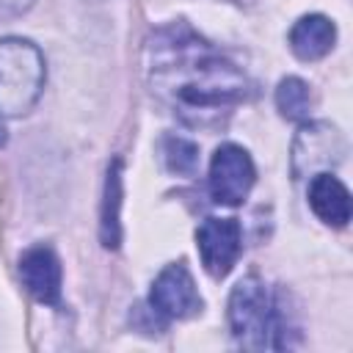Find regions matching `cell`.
Wrapping results in <instances>:
<instances>
[{
	"instance_id": "obj_1",
	"label": "cell",
	"mask_w": 353,
	"mask_h": 353,
	"mask_svg": "<svg viewBox=\"0 0 353 353\" xmlns=\"http://www.w3.org/2000/svg\"><path fill=\"white\" fill-rule=\"evenodd\" d=\"M152 94L188 127H221L248 97V77L188 22H168L146 41Z\"/></svg>"
},
{
	"instance_id": "obj_2",
	"label": "cell",
	"mask_w": 353,
	"mask_h": 353,
	"mask_svg": "<svg viewBox=\"0 0 353 353\" xmlns=\"http://www.w3.org/2000/svg\"><path fill=\"white\" fill-rule=\"evenodd\" d=\"M229 328L234 342L245 350H281L290 345L281 295L256 276L234 284L229 295Z\"/></svg>"
},
{
	"instance_id": "obj_3",
	"label": "cell",
	"mask_w": 353,
	"mask_h": 353,
	"mask_svg": "<svg viewBox=\"0 0 353 353\" xmlns=\"http://www.w3.org/2000/svg\"><path fill=\"white\" fill-rule=\"evenodd\" d=\"M44 55L19 36L0 39V116H25L44 91Z\"/></svg>"
},
{
	"instance_id": "obj_4",
	"label": "cell",
	"mask_w": 353,
	"mask_h": 353,
	"mask_svg": "<svg viewBox=\"0 0 353 353\" xmlns=\"http://www.w3.org/2000/svg\"><path fill=\"white\" fill-rule=\"evenodd\" d=\"M347 143L334 124L312 121L303 124L292 143V174L298 179L336 168L345 160Z\"/></svg>"
},
{
	"instance_id": "obj_5",
	"label": "cell",
	"mask_w": 353,
	"mask_h": 353,
	"mask_svg": "<svg viewBox=\"0 0 353 353\" xmlns=\"http://www.w3.org/2000/svg\"><path fill=\"white\" fill-rule=\"evenodd\" d=\"M256 171L248 152L237 143H223L215 149L210 163V193L218 204L237 207L245 201L248 190L254 188Z\"/></svg>"
},
{
	"instance_id": "obj_6",
	"label": "cell",
	"mask_w": 353,
	"mask_h": 353,
	"mask_svg": "<svg viewBox=\"0 0 353 353\" xmlns=\"http://www.w3.org/2000/svg\"><path fill=\"white\" fill-rule=\"evenodd\" d=\"M149 306L163 320H188L201 312V295L196 290V281L185 262L165 265L149 292Z\"/></svg>"
},
{
	"instance_id": "obj_7",
	"label": "cell",
	"mask_w": 353,
	"mask_h": 353,
	"mask_svg": "<svg viewBox=\"0 0 353 353\" xmlns=\"http://www.w3.org/2000/svg\"><path fill=\"white\" fill-rule=\"evenodd\" d=\"M196 248L204 270L212 279H223L243 254V229L234 218H207L196 232Z\"/></svg>"
},
{
	"instance_id": "obj_8",
	"label": "cell",
	"mask_w": 353,
	"mask_h": 353,
	"mask_svg": "<svg viewBox=\"0 0 353 353\" xmlns=\"http://www.w3.org/2000/svg\"><path fill=\"white\" fill-rule=\"evenodd\" d=\"M19 279L39 303H61V262L50 245H33L19 256Z\"/></svg>"
},
{
	"instance_id": "obj_9",
	"label": "cell",
	"mask_w": 353,
	"mask_h": 353,
	"mask_svg": "<svg viewBox=\"0 0 353 353\" xmlns=\"http://www.w3.org/2000/svg\"><path fill=\"white\" fill-rule=\"evenodd\" d=\"M309 204L320 221L328 226H345L350 221V193L347 188L331 174H314L309 182Z\"/></svg>"
},
{
	"instance_id": "obj_10",
	"label": "cell",
	"mask_w": 353,
	"mask_h": 353,
	"mask_svg": "<svg viewBox=\"0 0 353 353\" xmlns=\"http://www.w3.org/2000/svg\"><path fill=\"white\" fill-rule=\"evenodd\" d=\"M334 41H336V28L323 14L301 17L290 30V50L301 61H320L323 55L331 52Z\"/></svg>"
},
{
	"instance_id": "obj_11",
	"label": "cell",
	"mask_w": 353,
	"mask_h": 353,
	"mask_svg": "<svg viewBox=\"0 0 353 353\" xmlns=\"http://www.w3.org/2000/svg\"><path fill=\"white\" fill-rule=\"evenodd\" d=\"M121 160L116 157L108 165L105 193H102V215H99V240L105 248H119L121 243Z\"/></svg>"
},
{
	"instance_id": "obj_12",
	"label": "cell",
	"mask_w": 353,
	"mask_h": 353,
	"mask_svg": "<svg viewBox=\"0 0 353 353\" xmlns=\"http://www.w3.org/2000/svg\"><path fill=\"white\" fill-rule=\"evenodd\" d=\"M276 108L284 119L290 121H301L309 116L312 110V94L309 85L301 77H284L276 88Z\"/></svg>"
},
{
	"instance_id": "obj_13",
	"label": "cell",
	"mask_w": 353,
	"mask_h": 353,
	"mask_svg": "<svg viewBox=\"0 0 353 353\" xmlns=\"http://www.w3.org/2000/svg\"><path fill=\"white\" fill-rule=\"evenodd\" d=\"M163 154H165V165L168 171L179 174V176H193L199 168V146L193 141L168 135L163 141Z\"/></svg>"
},
{
	"instance_id": "obj_14",
	"label": "cell",
	"mask_w": 353,
	"mask_h": 353,
	"mask_svg": "<svg viewBox=\"0 0 353 353\" xmlns=\"http://www.w3.org/2000/svg\"><path fill=\"white\" fill-rule=\"evenodd\" d=\"M30 6H33V0H0V14L19 17V14H25Z\"/></svg>"
},
{
	"instance_id": "obj_15",
	"label": "cell",
	"mask_w": 353,
	"mask_h": 353,
	"mask_svg": "<svg viewBox=\"0 0 353 353\" xmlns=\"http://www.w3.org/2000/svg\"><path fill=\"white\" fill-rule=\"evenodd\" d=\"M3 132H6V130H3V124H0V146L6 143V135H3Z\"/></svg>"
},
{
	"instance_id": "obj_16",
	"label": "cell",
	"mask_w": 353,
	"mask_h": 353,
	"mask_svg": "<svg viewBox=\"0 0 353 353\" xmlns=\"http://www.w3.org/2000/svg\"><path fill=\"white\" fill-rule=\"evenodd\" d=\"M234 3H248V0H234Z\"/></svg>"
}]
</instances>
